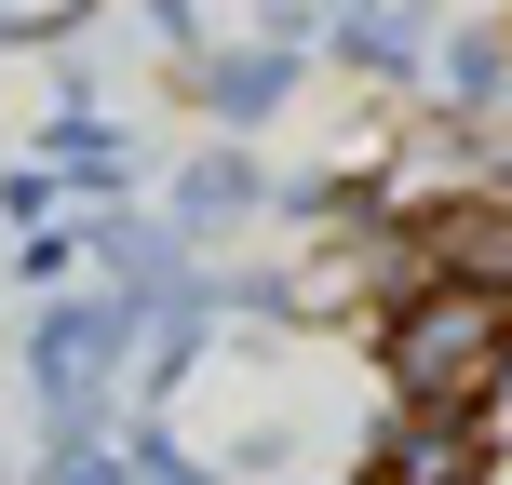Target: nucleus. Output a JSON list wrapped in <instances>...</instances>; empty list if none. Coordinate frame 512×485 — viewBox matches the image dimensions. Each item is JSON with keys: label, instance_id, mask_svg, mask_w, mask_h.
Segmentation results:
<instances>
[{"label": "nucleus", "instance_id": "obj_1", "mask_svg": "<svg viewBox=\"0 0 512 485\" xmlns=\"http://www.w3.org/2000/svg\"><path fill=\"white\" fill-rule=\"evenodd\" d=\"M378 364H391V391H405L418 418H472V405L512 378V297H499L486 270H432V283H405V297H391Z\"/></svg>", "mask_w": 512, "mask_h": 485}, {"label": "nucleus", "instance_id": "obj_2", "mask_svg": "<svg viewBox=\"0 0 512 485\" xmlns=\"http://www.w3.org/2000/svg\"><path fill=\"white\" fill-rule=\"evenodd\" d=\"M122 351H135V310H95V297H68V310L27 324V391L54 405V432L95 418V391H108V364H122Z\"/></svg>", "mask_w": 512, "mask_h": 485}, {"label": "nucleus", "instance_id": "obj_3", "mask_svg": "<svg viewBox=\"0 0 512 485\" xmlns=\"http://www.w3.org/2000/svg\"><path fill=\"white\" fill-rule=\"evenodd\" d=\"M378 472H391V485H486V432H472V418H418V405H405V432H391Z\"/></svg>", "mask_w": 512, "mask_h": 485}, {"label": "nucleus", "instance_id": "obj_4", "mask_svg": "<svg viewBox=\"0 0 512 485\" xmlns=\"http://www.w3.org/2000/svg\"><path fill=\"white\" fill-rule=\"evenodd\" d=\"M283 81H297L283 54H230V68H203V95H216V122H270Z\"/></svg>", "mask_w": 512, "mask_h": 485}, {"label": "nucleus", "instance_id": "obj_5", "mask_svg": "<svg viewBox=\"0 0 512 485\" xmlns=\"http://www.w3.org/2000/svg\"><path fill=\"white\" fill-rule=\"evenodd\" d=\"M243 203H256V176H243L230 149H216V162H189V189H176V230H230Z\"/></svg>", "mask_w": 512, "mask_h": 485}, {"label": "nucleus", "instance_id": "obj_6", "mask_svg": "<svg viewBox=\"0 0 512 485\" xmlns=\"http://www.w3.org/2000/svg\"><path fill=\"white\" fill-rule=\"evenodd\" d=\"M445 95H459V108H499V41H486V27L445 54Z\"/></svg>", "mask_w": 512, "mask_h": 485}, {"label": "nucleus", "instance_id": "obj_7", "mask_svg": "<svg viewBox=\"0 0 512 485\" xmlns=\"http://www.w3.org/2000/svg\"><path fill=\"white\" fill-rule=\"evenodd\" d=\"M41 485H135V459H108V445H81V432H68V459H54Z\"/></svg>", "mask_w": 512, "mask_h": 485}]
</instances>
